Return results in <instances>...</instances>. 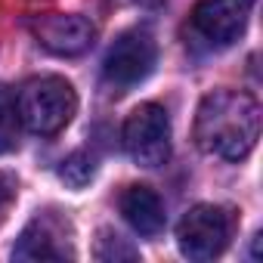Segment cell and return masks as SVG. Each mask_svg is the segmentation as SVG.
<instances>
[{
	"label": "cell",
	"instance_id": "13",
	"mask_svg": "<svg viewBox=\"0 0 263 263\" xmlns=\"http://www.w3.org/2000/svg\"><path fill=\"white\" fill-rule=\"evenodd\" d=\"M13 183L7 180V177H0V217H4V211H7V204H10V198H13Z\"/></svg>",
	"mask_w": 263,
	"mask_h": 263
},
{
	"label": "cell",
	"instance_id": "12",
	"mask_svg": "<svg viewBox=\"0 0 263 263\" xmlns=\"http://www.w3.org/2000/svg\"><path fill=\"white\" fill-rule=\"evenodd\" d=\"M96 257H99V260H105V263H108V260H115V263H118V260H137V257H140V251H137V248H130L121 235L102 232V238L96 241Z\"/></svg>",
	"mask_w": 263,
	"mask_h": 263
},
{
	"label": "cell",
	"instance_id": "4",
	"mask_svg": "<svg viewBox=\"0 0 263 263\" xmlns=\"http://www.w3.org/2000/svg\"><path fill=\"white\" fill-rule=\"evenodd\" d=\"M155 59H158L155 37L146 28H130L108 47L102 59V81L115 93H127L130 87L143 84L152 74Z\"/></svg>",
	"mask_w": 263,
	"mask_h": 263
},
{
	"label": "cell",
	"instance_id": "11",
	"mask_svg": "<svg viewBox=\"0 0 263 263\" xmlns=\"http://www.w3.org/2000/svg\"><path fill=\"white\" fill-rule=\"evenodd\" d=\"M59 180L71 189H84L93 177H96V158L90 152H71L62 164H59Z\"/></svg>",
	"mask_w": 263,
	"mask_h": 263
},
{
	"label": "cell",
	"instance_id": "2",
	"mask_svg": "<svg viewBox=\"0 0 263 263\" xmlns=\"http://www.w3.org/2000/svg\"><path fill=\"white\" fill-rule=\"evenodd\" d=\"M19 118L22 124L37 137H56L59 130H65L78 111V96L74 87L65 78L56 74H44V78H31L19 96Z\"/></svg>",
	"mask_w": 263,
	"mask_h": 263
},
{
	"label": "cell",
	"instance_id": "10",
	"mask_svg": "<svg viewBox=\"0 0 263 263\" xmlns=\"http://www.w3.org/2000/svg\"><path fill=\"white\" fill-rule=\"evenodd\" d=\"M19 134H22V118H19L16 93L7 84H0V155H10L19 149Z\"/></svg>",
	"mask_w": 263,
	"mask_h": 263
},
{
	"label": "cell",
	"instance_id": "8",
	"mask_svg": "<svg viewBox=\"0 0 263 263\" xmlns=\"http://www.w3.org/2000/svg\"><path fill=\"white\" fill-rule=\"evenodd\" d=\"M118 211L121 217L127 220V226L146 235V238H155L161 235L164 223H167V214H164V201L158 198L155 189L143 186V183H134V186H127L118 198Z\"/></svg>",
	"mask_w": 263,
	"mask_h": 263
},
{
	"label": "cell",
	"instance_id": "1",
	"mask_svg": "<svg viewBox=\"0 0 263 263\" xmlns=\"http://www.w3.org/2000/svg\"><path fill=\"white\" fill-rule=\"evenodd\" d=\"M195 146L223 161H241L260 140V102L245 90H214L195 111Z\"/></svg>",
	"mask_w": 263,
	"mask_h": 263
},
{
	"label": "cell",
	"instance_id": "14",
	"mask_svg": "<svg viewBox=\"0 0 263 263\" xmlns=\"http://www.w3.org/2000/svg\"><path fill=\"white\" fill-rule=\"evenodd\" d=\"M137 4H146V7H158V4H164V0H137Z\"/></svg>",
	"mask_w": 263,
	"mask_h": 263
},
{
	"label": "cell",
	"instance_id": "5",
	"mask_svg": "<svg viewBox=\"0 0 263 263\" xmlns=\"http://www.w3.org/2000/svg\"><path fill=\"white\" fill-rule=\"evenodd\" d=\"M229 238H232V214L220 204H195L183 214L177 226L180 254L198 263L220 257Z\"/></svg>",
	"mask_w": 263,
	"mask_h": 263
},
{
	"label": "cell",
	"instance_id": "9",
	"mask_svg": "<svg viewBox=\"0 0 263 263\" xmlns=\"http://www.w3.org/2000/svg\"><path fill=\"white\" fill-rule=\"evenodd\" d=\"M59 238L62 235L53 229V223L47 217H37L19 235L16 248H13V260H65V257H74V251L68 245H62Z\"/></svg>",
	"mask_w": 263,
	"mask_h": 263
},
{
	"label": "cell",
	"instance_id": "7",
	"mask_svg": "<svg viewBox=\"0 0 263 263\" xmlns=\"http://www.w3.org/2000/svg\"><path fill=\"white\" fill-rule=\"evenodd\" d=\"M37 44L53 56H81L96 41V25L74 13H53L31 25Z\"/></svg>",
	"mask_w": 263,
	"mask_h": 263
},
{
	"label": "cell",
	"instance_id": "6",
	"mask_svg": "<svg viewBox=\"0 0 263 263\" xmlns=\"http://www.w3.org/2000/svg\"><path fill=\"white\" fill-rule=\"evenodd\" d=\"M124 149L140 167H161L171 158V118L164 105L143 102L124 121Z\"/></svg>",
	"mask_w": 263,
	"mask_h": 263
},
{
	"label": "cell",
	"instance_id": "3",
	"mask_svg": "<svg viewBox=\"0 0 263 263\" xmlns=\"http://www.w3.org/2000/svg\"><path fill=\"white\" fill-rule=\"evenodd\" d=\"M254 0H198L186 22V47L195 53H220L232 47L251 19Z\"/></svg>",
	"mask_w": 263,
	"mask_h": 263
}]
</instances>
